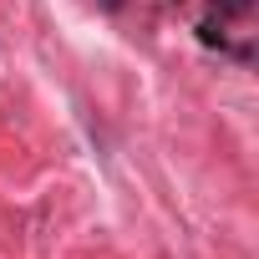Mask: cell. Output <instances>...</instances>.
Wrapping results in <instances>:
<instances>
[{"label": "cell", "mask_w": 259, "mask_h": 259, "mask_svg": "<svg viewBox=\"0 0 259 259\" xmlns=\"http://www.w3.org/2000/svg\"><path fill=\"white\" fill-rule=\"evenodd\" d=\"M213 6H219V16H249L254 0H213Z\"/></svg>", "instance_id": "6da1fadb"}, {"label": "cell", "mask_w": 259, "mask_h": 259, "mask_svg": "<svg viewBox=\"0 0 259 259\" xmlns=\"http://www.w3.org/2000/svg\"><path fill=\"white\" fill-rule=\"evenodd\" d=\"M102 6H107V11H117V6H122V0H102Z\"/></svg>", "instance_id": "7a4b0ae2"}]
</instances>
